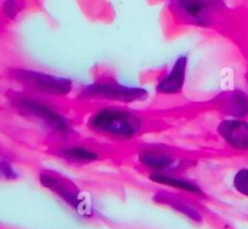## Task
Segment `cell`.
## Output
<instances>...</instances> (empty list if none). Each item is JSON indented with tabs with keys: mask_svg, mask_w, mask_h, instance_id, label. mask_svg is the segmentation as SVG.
Segmentation results:
<instances>
[{
	"mask_svg": "<svg viewBox=\"0 0 248 229\" xmlns=\"http://www.w3.org/2000/svg\"><path fill=\"white\" fill-rule=\"evenodd\" d=\"M87 126L97 135L116 141H130L140 133L143 120L138 114L130 109L107 106L91 114Z\"/></svg>",
	"mask_w": 248,
	"mask_h": 229,
	"instance_id": "1",
	"label": "cell"
},
{
	"mask_svg": "<svg viewBox=\"0 0 248 229\" xmlns=\"http://www.w3.org/2000/svg\"><path fill=\"white\" fill-rule=\"evenodd\" d=\"M153 200L160 205H165L167 208L172 209V210L177 211V213H182L189 220L194 221L195 223H202L203 222V213L200 209L198 208L193 200L186 198V196L177 193V192H170V191H157L153 196Z\"/></svg>",
	"mask_w": 248,
	"mask_h": 229,
	"instance_id": "7",
	"label": "cell"
},
{
	"mask_svg": "<svg viewBox=\"0 0 248 229\" xmlns=\"http://www.w3.org/2000/svg\"><path fill=\"white\" fill-rule=\"evenodd\" d=\"M138 162L152 172H172L177 166L176 157L159 149H144L138 154Z\"/></svg>",
	"mask_w": 248,
	"mask_h": 229,
	"instance_id": "10",
	"label": "cell"
},
{
	"mask_svg": "<svg viewBox=\"0 0 248 229\" xmlns=\"http://www.w3.org/2000/svg\"><path fill=\"white\" fill-rule=\"evenodd\" d=\"M148 96L149 92L143 87L128 86L115 79H98L82 86L78 94V99L128 104L145 101Z\"/></svg>",
	"mask_w": 248,
	"mask_h": 229,
	"instance_id": "3",
	"label": "cell"
},
{
	"mask_svg": "<svg viewBox=\"0 0 248 229\" xmlns=\"http://www.w3.org/2000/svg\"><path fill=\"white\" fill-rule=\"evenodd\" d=\"M39 182L44 188L64 201L79 216L91 218L94 216L93 206L89 194L82 192L77 183L69 177L53 170H41Z\"/></svg>",
	"mask_w": 248,
	"mask_h": 229,
	"instance_id": "2",
	"label": "cell"
},
{
	"mask_svg": "<svg viewBox=\"0 0 248 229\" xmlns=\"http://www.w3.org/2000/svg\"><path fill=\"white\" fill-rule=\"evenodd\" d=\"M0 175L6 180H15L18 176L14 170V167L6 162H0Z\"/></svg>",
	"mask_w": 248,
	"mask_h": 229,
	"instance_id": "15",
	"label": "cell"
},
{
	"mask_svg": "<svg viewBox=\"0 0 248 229\" xmlns=\"http://www.w3.org/2000/svg\"><path fill=\"white\" fill-rule=\"evenodd\" d=\"M218 135L232 149L248 150V123L242 119H225L217 128Z\"/></svg>",
	"mask_w": 248,
	"mask_h": 229,
	"instance_id": "8",
	"label": "cell"
},
{
	"mask_svg": "<svg viewBox=\"0 0 248 229\" xmlns=\"http://www.w3.org/2000/svg\"><path fill=\"white\" fill-rule=\"evenodd\" d=\"M149 179L154 183L171 187V188L183 192V193L193 194L195 196H205V192L199 184L190 181V180L171 174V172H152L149 175Z\"/></svg>",
	"mask_w": 248,
	"mask_h": 229,
	"instance_id": "12",
	"label": "cell"
},
{
	"mask_svg": "<svg viewBox=\"0 0 248 229\" xmlns=\"http://www.w3.org/2000/svg\"><path fill=\"white\" fill-rule=\"evenodd\" d=\"M188 72V57L182 55L174 61L171 69L166 75L159 79L156 84V92L160 95H177L183 91Z\"/></svg>",
	"mask_w": 248,
	"mask_h": 229,
	"instance_id": "9",
	"label": "cell"
},
{
	"mask_svg": "<svg viewBox=\"0 0 248 229\" xmlns=\"http://www.w3.org/2000/svg\"><path fill=\"white\" fill-rule=\"evenodd\" d=\"M58 157L62 158L69 164L74 165H87L97 162L99 159V154L96 150L86 147V146H65L57 150Z\"/></svg>",
	"mask_w": 248,
	"mask_h": 229,
	"instance_id": "13",
	"label": "cell"
},
{
	"mask_svg": "<svg viewBox=\"0 0 248 229\" xmlns=\"http://www.w3.org/2000/svg\"><path fill=\"white\" fill-rule=\"evenodd\" d=\"M12 77L27 90L46 96H67L73 91L69 78L33 69H15Z\"/></svg>",
	"mask_w": 248,
	"mask_h": 229,
	"instance_id": "4",
	"label": "cell"
},
{
	"mask_svg": "<svg viewBox=\"0 0 248 229\" xmlns=\"http://www.w3.org/2000/svg\"><path fill=\"white\" fill-rule=\"evenodd\" d=\"M220 111L232 118L242 119L248 114V95L241 90L224 92L217 98Z\"/></svg>",
	"mask_w": 248,
	"mask_h": 229,
	"instance_id": "11",
	"label": "cell"
},
{
	"mask_svg": "<svg viewBox=\"0 0 248 229\" xmlns=\"http://www.w3.org/2000/svg\"><path fill=\"white\" fill-rule=\"evenodd\" d=\"M215 4V0H171L172 12L179 21L200 27L212 23Z\"/></svg>",
	"mask_w": 248,
	"mask_h": 229,
	"instance_id": "6",
	"label": "cell"
},
{
	"mask_svg": "<svg viewBox=\"0 0 248 229\" xmlns=\"http://www.w3.org/2000/svg\"><path fill=\"white\" fill-rule=\"evenodd\" d=\"M15 107L22 114L40 121L46 128L55 132L68 133L70 131L69 121L65 116H63L60 112L55 111L52 107L33 97H17Z\"/></svg>",
	"mask_w": 248,
	"mask_h": 229,
	"instance_id": "5",
	"label": "cell"
},
{
	"mask_svg": "<svg viewBox=\"0 0 248 229\" xmlns=\"http://www.w3.org/2000/svg\"><path fill=\"white\" fill-rule=\"evenodd\" d=\"M232 184H234V188L236 189L237 193L248 196V167L240 169L235 174Z\"/></svg>",
	"mask_w": 248,
	"mask_h": 229,
	"instance_id": "14",
	"label": "cell"
}]
</instances>
